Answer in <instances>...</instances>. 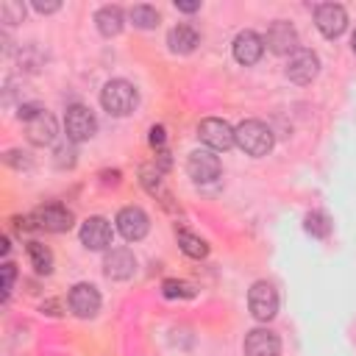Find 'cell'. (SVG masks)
Returning a JSON list of instances; mask_svg holds the SVG:
<instances>
[{"mask_svg":"<svg viewBox=\"0 0 356 356\" xmlns=\"http://www.w3.org/2000/svg\"><path fill=\"white\" fill-rule=\"evenodd\" d=\"M136 100H139V97H136L134 83H128V81H122V78L108 81V83L103 86V92H100V106H103L108 114H114V117L131 114L134 106H136Z\"/></svg>","mask_w":356,"mask_h":356,"instance_id":"1","label":"cell"},{"mask_svg":"<svg viewBox=\"0 0 356 356\" xmlns=\"http://www.w3.org/2000/svg\"><path fill=\"white\" fill-rule=\"evenodd\" d=\"M236 145L248 153V156H264L273 147V131L261 122V120H245L234 128Z\"/></svg>","mask_w":356,"mask_h":356,"instance_id":"2","label":"cell"},{"mask_svg":"<svg viewBox=\"0 0 356 356\" xmlns=\"http://www.w3.org/2000/svg\"><path fill=\"white\" fill-rule=\"evenodd\" d=\"M64 131H67V139H70V142H86V139L95 136L97 120H95V114H92L86 106L75 103V106H70L67 114H64Z\"/></svg>","mask_w":356,"mask_h":356,"instance_id":"3","label":"cell"},{"mask_svg":"<svg viewBox=\"0 0 356 356\" xmlns=\"http://www.w3.org/2000/svg\"><path fill=\"white\" fill-rule=\"evenodd\" d=\"M248 309H250V314H253L256 320H261V323L273 320V317L278 314V292L273 289V284L256 281V284L250 286V292H248Z\"/></svg>","mask_w":356,"mask_h":356,"instance_id":"4","label":"cell"},{"mask_svg":"<svg viewBox=\"0 0 356 356\" xmlns=\"http://www.w3.org/2000/svg\"><path fill=\"white\" fill-rule=\"evenodd\" d=\"M197 136H200L203 145H209V150H228V147L236 145L234 128L220 117H206L197 125Z\"/></svg>","mask_w":356,"mask_h":356,"instance_id":"5","label":"cell"},{"mask_svg":"<svg viewBox=\"0 0 356 356\" xmlns=\"http://www.w3.org/2000/svg\"><path fill=\"white\" fill-rule=\"evenodd\" d=\"M320 72V58L314 50L309 47H298L292 56H289V64H286V78L295 81V83H312Z\"/></svg>","mask_w":356,"mask_h":356,"instance_id":"6","label":"cell"},{"mask_svg":"<svg viewBox=\"0 0 356 356\" xmlns=\"http://www.w3.org/2000/svg\"><path fill=\"white\" fill-rule=\"evenodd\" d=\"M314 22H317V31L328 39H337L345 28H348V14L339 3H323L317 6L314 11Z\"/></svg>","mask_w":356,"mask_h":356,"instance_id":"7","label":"cell"},{"mask_svg":"<svg viewBox=\"0 0 356 356\" xmlns=\"http://www.w3.org/2000/svg\"><path fill=\"white\" fill-rule=\"evenodd\" d=\"M33 220L39 228L50 231V234H64L72 228V211L61 203H47V206H39L33 211Z\"/></svg>","mask_w":356,"mask_h":356,"instance_id":"8","label":"cell"},{"mask_svg":"<svg viewBox=\"0 0 356 356\" xmlns=\"http://www.w3.org/2000/svg\"><path fill=\"white\" fill-rule=\"evenodd\" d=\"M264 44L275 53V56H292L295 50H298V31L289 25V22H284V19H275L270 28H267V33H264Z\"/></svg>","mask_w":356,"mask_h":356,"instance_id":"9","label":"cell"},{"mask_svg":"<svg viewBox=\"0 0 356 356\" xmlns=\"http://www.w3.org/2000/svg\"><path fill=\"white\" fill-rule=\"evenodd\" d=\"M186 172L192 181L209 184L220 175V159L214 156V150H192L186 159Z\"/></svg>","mask_w":356,"mask_h":356,"instance_id":"10","label":"cell"},{"mask_svg":"<svg viewBox=\"0 0 356 356\" xmlns=\"http://www.w3.org/2000/svg\"><path fill=\"white\" fill-rule=\"evenodd\" d=\"M147 228H150V220H147V214H145L139 206H125V209H120V214H117V231H120L128 242L142 239V236L147 234Z\"/></svg>","mask_w":356,"mask_h":356,"instance_id":"11","label":"cell"},{"mask_svg":"<svg viewBox=\"0 0 356 356\" xmlns=\"http://www.w3.org/2000/svg\"><path fill=\"white\" fill-rule=\"evenodd\" d=\"M81 242L89 250H106L111 245V225L106 217H89L81 225Z\"/></svg>","mask_w":356,"mask_h":356,"instance_id":"12","label":"cell"},{"mask_svg":"<svg viewBox=\"0 0 356 356\" xmlns=\"http://www.w3.org/2000/svg\"><path fill=\"white\" fill-rule=\"evenodd\" d=\"M67 300H70L72 314H78V317H95L100 309V292L92 284H75L70 289Z\"/></svg>","mask_w":356,"mask_h":356,"instance_id":"13","label":"cell"},{"mask_svg":"<svg viewBox=\"0 0 356 356\" xmlns=\"http://www.w3.org/2000/svg\"><path fill=\"white\" fill-rule=\"evenodd\" d=\"M261 53H264V36H259L256 31L236 33V39H234V58L239 64L250 67V64H256L261 58Z\"/></svg>","mask_w":356,"mask_h":356,"instance_id":"14","label":"cell"},{"mask_svg":"<svg viewBox=\"0 0 356 356\" xmlns=\"http://www.w3.org/2000/svg\"><path fill=\"white\" fill-rule=\"evenodd\" d=\"M248 356H281V339L270 328H253L245 337Z\"/></svg>","mask_w":356,"mask_h":356,"instance_id":"15","label":"cell"},{"mask_svg":"<svg viewBox=\"0 0 356 356\" xmlns=\"http://www.w3.org/2000/svg\"><path fill=\"white\" fill-rule=\"evenodd\" d=\"M103 267H106V275L114 278V281H125L134 275L136 270V259L128 248H111L103 259Z\"/></svg>","mask_w":356,"mask_h":356,"instance_id":"16","label":"cell"},{"mask_svg":"<svg viewBox=\"0 0 356 356\" xmlns=\"http://www.w3.org/2000/svg\"><path fill=\"white\" fill-rule=\"evenodd\" d=\"M25 128H28V142H31V145H39V147L53 145V142H56V134H58L56 117H53L50 111L36 114L33 120H28V122H25Z\"/></svg>","mask_w":356,"mask_h":356,"instance_id":"17","label":"cell"},{"mask_svg":"<svg viewBox=\"0 0 356 356\" xmlns=\"http://www.w3.org/2000/svg\"><path fill=\"white\" fill-rule=\"evenodd\" d=\"M197 42H200V36L192 25H175L167 36V44L172 53H192L197 47Z\"/></svg>","mask_w":356,"mask_h":356,"instance_id":"18","label":"cell"},{"mask_svg":"<svg viewBox=\"0 0 356 356\" xmlns=\"http://www.w3.org/2000/svg\"><path fill=\"white\" fill-rule=\"evenodd\" d=\"M95 22H97V31L103 36H117L122 31V8L120 6H103L95 14Z\"/></svg>","mask_w":356,"mask_h":356,"instance_id":"19","label":"cell"},{"mask_svg":"<svg viewBox=\"0 0 356 356\" xmlns=\"http://www.w3.org/2000/svg\"><path fill=\"white\" fill-rule=\"evenodd\" d=\"M139 175H142V186H145L150 195H159L164 206H170V195H167V192H164V186H161V170H156V167L145 164V167L139 170Z\"/></svg>","mask_w":356,"mask_h":356,"instance_id":"20","label":"cell"},{"mask_svg":"<svg viewBox=\"0 0 356 356\" xmlns=\"http://www.w3.org/2000/svg\"><path fill=\"white\" fill-rule=\"evenodd\" d=\"M28 259H31V264H33L36 273H44L47 275L53 270V253L42 242H28Z\"/></svg>","mask_w":356,"mask_h":356,"instance_id":"21","label":"cell"},{"mask_svg":"<svg viewBox=\"0 0 356 356\" xmlns=\"http://www.w3.org/2000/svg\"><path fill=\"white\" fill-rule=\"evenodd\" d=\"M178 245H181V250H184L186 256H192V259H203V256L209 253V245H206L200 236H195L192 231H186V228H178Z\"/></svg>","mask_w":356,"mask_h":356,"instance_id":"22","label":"cell"},{"mask_svg":"<svg viewBox=\"0 0 356 356\" xmlns=\"http://www.w3.org/2000/svg\"><path fill=\"white\" fill-rule=\"evenodd\" d=\"M128 17H131V22H134L136 28H156V25H159V11H156L153 6H147V3L134 6V8L128 11Z\"/></svg>","mask_w":356,"mask_h":356,"instance_id":"23","label":"cell"},{"mask_svg":"<svg viewBox=\"0 0 356 356\" xmlns=\"http://www.w3.org/2000/svg\"><path fill=\"white\" fill-rule=\"evenodd\" d=\"M303 228H306L312 236H317V239H325V236L331 234V222H328V217H325L323 211H309L306 220H303Z\"/></svg>","mask_w":356,"mask_h":356,"instance_id":"24","label":"cell"},{"mask_svg":"<svg viewBox=\"0 0 356 356\" xmlns=\"http://www.w3.org/2000/svg\"><path fill=\"white\" fill-rule=\"evenodd\" d=\"M161 295H164V298H195V289H192V284H186V281L167 278V281L161 284Z\"/></svg>","mask_w":356,"mask_h":356,"instance_id":"25","label":"cell"},{"mask_svg":"<svg viewBox=\"0 0 356 356\" xmlns=\"http://www.w3.org/2000/svg\"><path fill=\"white\" fill-rule=\"evenodd\" d=\"M22 17H25V6L22 3H14V0H3L0 3V19L6 25H17V22H22Z\"/></svg>","mask_w":356,"mask_h":356,"instance_id":"26","label":"cell"},{"mask_svg":"<svg viewBox=\"0 0 356 356\" xmlns=\"http://www.w3.org/2000/svg\"><path fill=\"white\" fill-rule=\"evenodd\" d=\"M75 164V147L72 145H58L56 147V167H72Z\"/></svg>","mask_w":356,"mask_h":356,"instance_id":"27","label":"cell"},{"mask_svg":"<svg viewBox=\"0 0 356 356\" xmlns=\"http://www.w3.org/2000/svg\"><path fill=\"white\" fill-rule=\"evenodd\" d=\"M42 111H44V108H42L39 103H22V106L17 108V117L28 122V120H33V117H36V114H42Z\"/></svg>","mask_w":356,"mask_h":356,"instance_id":"28","label":"cell"},{"mask_svg":"<svg viewBox=\"0 0 356 356\" xmlns=\"http://www.w3.org/2000/svg\"><path fill=\"white\" fill-rule=\"evenodd\" d=\"M14 275H17L14 264L6 261V264H3V298H8V292H11V286H14Z\"/></svg>","mask_w":356,"mask_h":356,"instance_id":"29","label":"cell"},{"mask_svg":"<svg viewBox=\"0 0 356 356\" xmlns=\"http://www.w3.org/2000/svg\"><path fill=\"white\" fill-rule=\"evenodd\" d=\"M147 139H150V145H153V147H161V145H164V139H167V134H164V125H153Z\"/></svg>","mask_w":356,"mask_h":356,"instance_id":"30","label":"cell"},{"mask_svg":"<svg viewBox=\"0 0 356 356\" xmlns=\"http://www.w3.org/2000/svg\"><path fill=\"white\" fill-rule=\"evenodd\" d=\"M100 184H103V186H108V184L117 186V184H120V170H111V172L103 170V172H100Z\"/></svg>","mask_w":356,"mask_h":356,"instance_id":"31","label":"cell"},{"mask_svg":"<svg viewBox=\"0 0 356 356\" xmlns=\"http://www.w3.org/2000/svg\"><path fill=\"white\" fill-rule=\"evenodd\" d=\"M33 8H36L39 14H53V11H58V8H61V3H56V0H53V3H42V0H36V3H33Z\"/></svg>","mask_w":356,"mask_h":356,"instance_id":"32","label":"cell"},{"mask_svg":"<svg viewBox=\"0 0 356 356\" xmlns=\"http://www.w3.org/2000/svg\"><path fill=\"white\" fill-rule=\"evenodd\" d=\"M175 8H178V11L192 14V11H197V8H200V3H192V0H175Z\"/></svg>","mask_w":356,"mask_h":356,"instance_id":"33","label":"cell"},{"mask_svg":"<svg viewBox=\"0 0 356 356\" xmlns=\"http://www.w3.org/2000/svg\"><path fill=\"white\" fill-rule=\"evenodd\" d=\"M350 47H353V53H356V31H353V39H350Z\"/></svg>","mask_w":356,"mask_h":356,"instance_id":"34","label":"cell"}]
</instances>
